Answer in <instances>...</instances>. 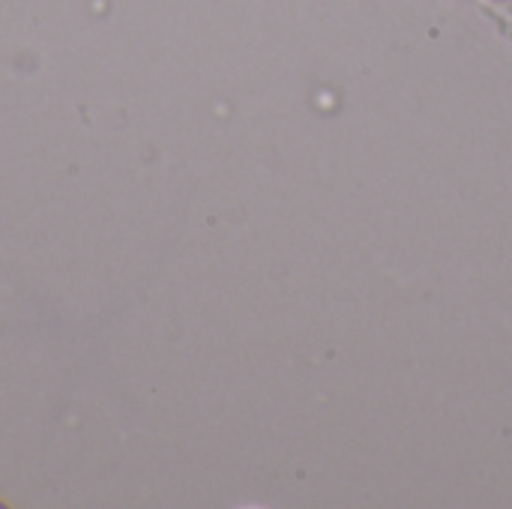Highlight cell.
<instances>
[{
  "label": "cell",
  "mask_w": 512,
  "mask_h": 509,
  "mask_svg": "<svg viewBox=\"0 0 512 509\" xmlns=\"http://www.w3.org/2000/svg\"><path fill=\"white\" fill-rule=\"evenodd\" d=\"M489 3H512V0H489Z\"/></svg>",
  "instance_id": "6da1fadb"
}]
</instances>
